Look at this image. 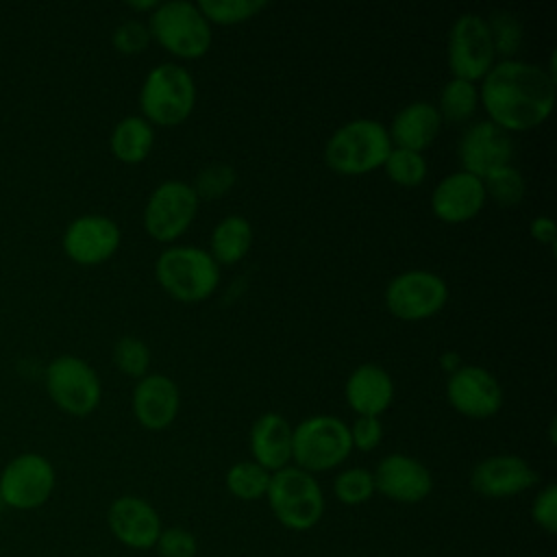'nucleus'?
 <instances>
[{"label": "nucleus", "instance_id": "obj_1", "mask_svg": "<svg viewBox=\"0 0 557 557\" xmlns=\"http://www.w3.org/2000/svg\"><path fill=\"white\" fill-rule=\"evenodd\" d=\"M555 85L535 63L505 59L481 78L479 104L487 120L507 133H522L544 124L555 104Z\"/></svg>", "mask_w": 557, "mask_h": 557}, {"label": "nucleus", "instance_id": "obj_2", "mask_svg": "<svg viewBox=\"0 0 557 557\" xmlns=\"http://www.w3.org/2000/svg\"><path fill=\"white\" fill-rule=\"evenodd\" d=\"M389 150L387 126L372 117H357L326 139L324 163L342 176H363L383 168Z\"/></svg>", "mask_w": 557, "mask_h": 557}, {"label": "nucleus", "instance_id": "obj_3", "mask_svg": "<svg viewBox=\"0 0 557 557\" xmlns=\"http://www.w3.org/2000/svg\"><path fill=\"white\" fill-rule=\"evenodd\" d=\"M196 107V81L181 63L154 65L139 87V115L152 126H178Z\"/></svg>", "mask_w": 557, "mask_h": 557}, {"label": "nucleus", "instance_id": "obj_4", "mask_svg": "<svg viewBox=\"0 0 557 557\" xmlns=\"http://www.w3.org/2000/svg\"><path fill=\"white\" fill-rule=\"evenodd\" d=\"M154 276L163 292L178 302H202L220 285V265L207 248L170 246L154 261Z\"/></svg>", "mask_w": 557, "mask_h": 557}, {"label": "nucleus", "instance_id": "obj_5", "mask_svg": "<svg viewBox=\"0 0 557 557\" xmlns=\"http://www.w3.org/2000/svg\"><path fill=\"white\" fill-rule=\"evenodd\" d=\"M350 453L348 424L337 416L318 413L292 426V461L309 474L342 466Z\"/></svg>", "mask_w": 557, "mask_h": 557}, {"label": "nucleus", "instance_id": "obj_6", "mask_svg": "<svg viewBox=\"0 0 557 557\" xmlns=\"http://www.w3.org/2000/svg\"><path fill=\"white\" fill-rule=\"evenodd\" d=\"M265 498L274 518L289 531H309L324 513L318 479L292 463L272 472Z\"/></svg>", "mask_w": 557, "mask_h": 557}, {"label": "nucleus", "instance_id": "obj_7", "mask_svg": "<svg viewBox=\"0 0 557 557\" xmlns=\"http://www.w3.org/2000/svg\"><path fill=\"white\" fill-rule=\"evenodd\" d=\"M150 37L176 59H200L211 48V24L205 20L196 2L172 0L159 2L148 15Z\"/></svg>", "mask_w": 557, "mask_h": 557}, {"label": "nucleus", "instance_id": "obj_8", "mask_svg": "<svg viewBox=\"0 0 557 557\" xmlns=\"http://www.w3.org/2000/svg\"><path fill=\"white\" fill-rule=\"evenodd\" d=\"M44 385L50 400L67 416L85 418L102 400V383L96 370L76 355L54 357L44 372Z\"/></svg>", "mask_w": 557, "mask_h": 557}, {"label": "nucleus", "instance_id": "obj_9", "mask_svg": "<svg viewBox=\"0 0 557 557\" xmlns=\"http://www.w3.org/2000/svg\"><path fill=\"white\" fill-rule=\"evenodd\" d=\"M54 485V466L41 453H20L0 470V500L17 511H33L46 505Z\"/></svg>", "mask_w": 557, "mask_h": 557}, {"label": "nucleus", "instance_id": "obj_10", "mask_svg": "<svg viewBox=\"0 0 557 557\" xmlns=\"http://www.w3.org/2000/svg\"><path fill=\"white\" fill-rule=\"evenodd\" d=\"M200 200L185 181H163L157 185L144 207L141 222L146 233L157 242L178 239L196 220Z\"/></svg>", "mask_w": 557, "mask_h": 557}, {"label": "nucleus", "instance_id": "obj_11", "mask_svg": "<svg viewBox=\"0 0 557 557\" xmlns=\"http://www.w3.org/2000/svg\"><path fill=\"white\" fill-rule=\"evenodd\" d=\"M387 311L405 322L433 318L448 302L446 281L431 270H407L396 274L385 287Z\"/></svg>", "mask_w": 557, "mask_h": 557}, {"label": "nucleus", "instance_id": "obj_12", "mask_svg": "<svg viewBox=\"0 0 557 557\" xmlns=\"http://www.w3.org/2000/svg\"><path fill=\"white\" fill-rule=\"evenodd\" d=\"M446 61L453 78L470 83L481 81L496 63L487 22L479 13H461L450 30L446 46Z\"/></svg>", "mask_w": 557, "mask_h": 557}, {"label": "nucleus", "instance_id": "obj_13", "mask_svg": "<svg viewBox=\"0 0 557 557\" xmlns=\"http://www.w3.org/2000/svg\"><path fill=\"white\" fill-rule=\"evenodd\" d=\"M122 244L117 222L102 213H83L74 218L61 237L65 257L78 265H100L109 261Z\"/></svg>", "mask_w": 557, "mask_h": 557}, {"label": "nucleus", "instance_id": "obj_14", "mask_svg": "<svg viewBox=\"0 0 557 557\" xmlns=\"http://www.w3.org/2000/svg\"><path fill=\"white\" fill-rule=\"evenodd\" d=\"M448 405L472 420H487L503 409L505 394L498 379L483 366H461L446 381Z\"/></svg>", "mask_w": 557, "mask_h": 557}, {"label": "nucleus", "instance_id": "obj_15", "mask_svg": "<svg viewBox=\"0 0 557 557\" xmlns=\"http://www.w3.org/2000/svg\"><path fill=\"white\" fill-rule=\"evenodd\" d=\"M540 481L535 468L509 453L481 459L470 472V487L483 498H511L531 490Z\"/></svg>", "mask_w": 557, "mask_h": 557}, {"label": "nucleus", "instance_id": "obj_16", "mask_svg": "<svg viewBox=\"0 0 557 557\" xmlns=\"http://www.w3.org/2000/svg\"><path fill=\"white\" fill-rule=\"evenodd\" d=\"M379 494L394 503L416 505L433 492L431 470L416 457L405 453H389L372 472Z\"/></svg>", "mask_w": 557, "mask_h": 557}, {"label": "nucleus", "instance_id": "obj_17", "mask_svg": "<svg viewBox=\"0 0 557 557\" xmlns=\"http://www.w3.org/2000/svg\"><path fill=\"white\" fill-rule=\"evenodd\" d=\"M513 157V141L507 131L498 128L490 120L474 122L468 126L459 139V161L461 170L485 178L490 172L509 165Z\"/></svg>", "mask_w": 557, "mask_h": 557}, {"label": "nucleus", "instance_id": "obj_18", "mask_svg": "<svg viewBox=\"0 0 557 557\" xmlns=\"http://www.w3.org/2000/svg\"><path fill=\"white\" fill-rule=\"evenodd\" d=\"M107 524L111 535L135 550L154 548L163 524L157 509L139 496L126 494L115 498L107 511Z\"/></svg>", "mask_w": 557, "mask_h": 557}, {"label": "nucleus", "instance_id": "obj_19", "mask_svg": "<svg viewBox=\"0 0 557 557\" xmlns=\"http://www.w3.org/2000/svg\"><path fill=\"white\" fill-rule=\"evenodd\" d=\"M483 181L459 170L444 176L431 194V211L446 224H463L485 207Z\"/></svg>", "mask_w": 557, "mask_h": 557}, {"label": "nucleus", "instance_id": "obj_20", "mask_svg": "<svg viewBox=\"0 0 557 557\" xmlns=\"http://www.w3.org/2000/svg\"><path fill=\"white\" fill-rule=\"evenodd\" d=\"M131 407L135 420L148 431L168 429L181 409L178 385L168 374H146L141 376L131 396Z\"/></svg>", "mask_w": 557, "mask_h": 557}, {"label": "nucleus", "instance_id": "obj_21", "mask_svg": "<svg viewBox=\"0 0 557 557\" xmlns=\"http://www.w3.org/2000/svg\"><path fill=\"white\" fill-rule=\"evenodd\" d=\"M344 398L357 416H381L394 400V381L376 363L357 366L344 385Z\"/></svg>", "mask_w": 557, "mask_h": 557}, {"label": "nucleus", "instance_id": "obj_22", "mask_svg": "<svg viewBox=\"0 0 557 557\" xmlns=\"http://www.w3.org/2000/svg\"><path fill=\"white\" fill-rule=\"evenodd\" d=\"M252 461L276 472L292 461V424L276 411L261 413L250 429Z\"/></svg>", "mask_w": 557, "mask_h": 557}, {"label": "nucleus", "instance_id": "obj_23", "mask_svg": "<svg viewBox=\"0 0 557 557\" xmlns=\"http://www.w3.org/2000/svg\"><path fill=\"white\" fill-rule=\"evenodd\" d=\"M442 124L444 122L433 102L416 100L396 111L387 133L394 148L422 152L435 141Z\"/></svg>", "mask_w": 557, "mask_h": 557}, {"label": "nucleus", "instance_id": "obj_24", "mask_svg": "<svg viewBox=\"0 0 557 557\" xmlns=\"http://www.w3.org/2000/svg\"><path fill=\"white\" fill-rule=\"evenodd\" d=\"M154 146V126L146 122L141 115L122 117L109 137L111 154L126 165L141 163Z\"/></svg>", "mask_w": 557, "mask_h": 557}, {"label": "nucleus", "instance_id": "obj_25", "mask_svg": "<svg viewBox=\"0 0 557 557\" xmlns=\"http://www.w3.org/2000/svg\"><path fill=\"white\" fill-rule=\"evenodd\" d=\"M252 246V226L244 215H226L222 218L209 237V255L218 265H235L239 263Z\"/></svg>", "mask_w": 557, "mask_h": 557}, {"label": "nucleus", "instance_id": "obj_26", "mask_svg": "<svg viewBox=\"0 0 557 557\" xmlns=\"http://www.w3.org/2000/svg\"><path fill=\"white\" fill-rule=\"evenodd\" d=\"M435 109L442 122H450V124L468 122L479 109V85L450 76V81H446L440 91V100Z\"/></svg>", "mask_w": 557, "mask_h": 557}, {"label": "nucleus", "instance_id": "obj_27", "mask_svg": "<svg viewBox=\"0 0 557 557\" xmlns=\"http://www.w3.org/2000/svg\"><path fill=\"white\" fill-rule=\"evenodd\" d=\"M272 472L261 468L259 463L250 461H237L226 470L224 483L226 490L239 498V500H259L265 496L268 485H270Z\"/></svg>", "mask_w": 557, "mask_h": 557}, {"label": "nucleus", "instance_id": "obj_28", "mask_svg": "<svg viewBox=\"0 0 557 557\" xmlns=\"http://www.w3.org/2000/svg\"><path fill=\"white\" fill-rule=\"evenodd\" d=\"M487 22V30L492 37V46H494V54L505 59H516V52L522 46V37H524V28L522 22L518 20L516 13L498 9L494 11L490 17H485Z\"/></svg>", "mask_w": 557, "mask_h": 557}, {"label": "nucleus", "instance_id": "obj_29", "mask_svg": "<svg viewBox=\"0 0 557 557\" xmlns=\"http://www.w3.org/2000/svg\"><path fill=\"white\" fill-rule=\"evenodd\" d=\"M196 4L205 20L218 26H235L248 22L268 7L265 0H200Z\"/></svg>", "mask_w": 557, "mask_h": 557}, {"label": "nucleus", "instance_id": "obj_30", "mask_svg": "<svg viewBox=\"0 0 557 557\" xmlns=\"http://www.w3.org/2000/svg\"><path fill=\"white\" fill-rule=\"evenodd\" d=\"M383 170L387 174V178L400 187H418L424 183L426 178V159L422 157V152H413V150H405V148H394L389 150Z\"/></svg>", "mask_w": 557, "mask_h": 557}, {"label": "nucleus", "instance_id": "obj_31", "mask_svg": "<svg viewBox=\"0 0 557 557\" xmlns=\"http://www.w3.org/2000/svg\"><path fill=\"white\" fill-rule=\"evenodd\" d=\"M483 181V189L485 196L492 198L496 205L500 207H516L518 202H522L524 191H527V183L524 176L520 174V170L516 165H503L494 172H490Z\"/></svg>", "mask_w": 557, "mask_h": 557}, {"label": "nucleus", "instance_id": "obj_32", "mask_svg": "<svg viewBox=\"0 0 557 557\" xmlns=\"http://www.w3.org/2000/svg\"><path fill=\"white\" fill-rule=\"evenodd\" d=\"M235 183H237L235 168L224 161H213L198 170L191 187L198 200H218L226 196L235 187Z\"/></svg>", "mask_w": 557, "mask_h": 557}, {"label": "nucleus", "instance_id": "obj_33", "mask_svg": "<svg viewBox=\"0 0 557 557\" xmlns=\"http://www.w3.org/2000/svg\"><path fill=\"white\" fill-rule=\"evenodd\" d=\"M376 492L374 476L366 468H346L333 481V494L342 505H363Z\"/></svg>", "mask_w": 557, "mask_h": 557}, {"label": "nucleus", "instance_id": "obj_34", "mask_svg": "<svg viewBox=\"0 0 557 557\" xmlns=\"http://www.w3.org/2000/svg\"><path fill=\"white\" fill-rule=\"evenodd\" d=\"M113 366L131 376V379H141L148 374L150 368V348L144 339L135 335H124L113 344Z\"/></svg>", "mask_w": 557, "mask_h": 557}, {"label": "nucleus", "instance_id": "obj_35", "mask_svg": "<svg viewBox=\"0 0 557 557\" xmlns=\"http://www.w3.org/2000/svg\"><path fill=\"white\" fill-rule=\"evenodd\" d=\"M152 37H150V28L146 22L139 20H126L120 26H115L113 35H111V44L113 48L124 54V57H133V54H141L148 46H150Z\"/></svg>", "mask_w": 557, "mask_h": 557}, {"label": "nucleus", "instance_id": "obj_36", "mask_svg": "<svg viewBox=\"0 0 557 557\" xmlns=\"http://www.w3.org/2000/svg\"><path fill=\"white\" fill-rule=\"evenodd\" d=\"M154 546L161 557H196L198 553V542L194 533L183 527L163 529Z\"/></svg>", "mask_w": 557, "mask_h": 557}, {"label": "nucleus", "instance_id": "obj_37", "mask_svg": "<svg viewBox=\"0 0 557 557\" xmlns=\"http://www.w3.org/2000/svg\"><path fill=\"white\" fill-rule=\"evenodd\" d=\"M531 520L544 533L553 535L557 531V485L546 483L531 503Z\"/></svg>", "mask_w": 557, "mask_h": 557}, {"label": "nucleus", "instance_id": "obj_38", "mask_svg": "<svg viewBox=\"0 0 557 557\" xmlns=\"http://www.w3.org/2000/svg\"><path fill=\"white\" fill-rule=\"evenodd\" d=\"M352 448L361 453L374 450L383 440V422L376 416H357L355 422L348 426Z\"/></svg>", "mask_w": 557, "mask_h": 557}, {"label": "nucleus", "instance_id": "obj_39", "mask_svg": "<svg viewBox=\"0 0 557 557\" xmlns=\"http://www.w3.org/2000/svg\"><path fill=\"white\" fill-rule=\"evenodd\" d=\"M529 233L537 244H544V246L555 244V222L548 215H535L529 224Z\"/></svg>", "mask_w": 557, "mask_h": 557}, {"label": "nucleus", "instance_id": "obj_40", "mask_svg": "<svg viewBox=\"0 0 557 557\" xmlns=\"http://www.w3.org/2000/svg\"><path fill=\"white\" fill-rule=\"evenodd\" d=\"M437 361H440V368H442L448 376H450L453 372H457V370L463 366L461 355L455 352V350H444V352L437 357Z\"/></svg>", "mask_w": 557, "mask_h": 557}, {"label": "nucleus", "instance_id": "obj_41", "mask_svg": "<svg viewBox=\"0 0 557 557\" xmlns=\"http://www.w3.org/2000/svg\"><path fill=\"white\" fill-rule=\"evenodd\" d=\"M128 9H133V11H137V13H152L157 7H159V0H144V2H128L126 4Z\"/></svg>", "mask_w": 557, "mask_h": 557}, {"label": "nucleus", "instance_id": "obj_42", "mask_svg": "<svg viewBox=\"0 0 557 557\" xmlns=\"http://www.w3.org/2000/svg\"><path fill=\"white\" fill-rule=\"evenodd\" d=\"M548 437H550V444H555V420H550V426H548Z\"/></svg>", "mask_w": 557, "mask_h": 557}]
</instances>
